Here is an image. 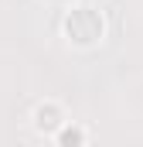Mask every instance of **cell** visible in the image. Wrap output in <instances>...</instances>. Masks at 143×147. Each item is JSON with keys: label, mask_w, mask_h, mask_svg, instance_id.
Here are the masks:
<instances>
[{"label": "cell", "mask_w": 143, "mask_h": 147, "mask_svg": "<svg viewBox=\"0 0 143 147\" xmlns=\"http://www.w3.org/2000/svg\"><path fill=\"white\" fill-rule=\"evenodd\" d=\"M85 144V130L78 123H65L58 130V147H82Z\"/></svg>", "instance_id": "cell-3"}, {"label": "cell", "mask_w": 143, "mask_h": 147, "mask_svg": "<svg viewBox=\"0 0 143 147\" xmlns=\"http://www.w3.org/2000/svg\"><path fill=\"white\" fill-rule=\"evenodd\" d=\"M48 3H58V7H65V3H72V0H48Z\"/></svg>", "instance_id": "cell-4"}, {"label": "cell", "mask_w": 143, "mask_h": 147, "mask_svg": "<svg viewBox=\"0 0 143 147\" xmlns=\"http://www.w3.org/2000/svg\"><path fill=\"white\" fill-rule=\"evenodd\" d=\"M34 127L41 134H58L61 127H65V113L58 103H41L34 110Z\"/></svg>", "instance_id": "cell-2"}, {"label": "cell", "mask_w": 143, "mask_h": 147, "mask_svg": "<svg viewBox=\"0 0 143 147\" xmlns=\"http://www.w3.org/2000/svg\"><path fill=\"white\" fill-rule=\"evenodd\" d=\"M102 31H106V21L96 7H72L65 14V34L75 41V45H96L102 41Z\"/></svg>", "instance_id": "cell-1"}]
</instances>
